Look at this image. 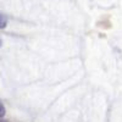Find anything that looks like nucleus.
<instances>
[{"mask_svg":"<svg viewBox=\"0 0 122 122\" xmlns=\"http://www.w3.org/2000/svg\"><path fill=\"white\" fill-rule=\"evenodd\" d=\"M7 25V20L6 17L3 15V14H0V28H5Z\"/></svg>","mask_w":122,"mask_h":122,"instance_id":"nucleus-1","label":"nucleus"},{"mask_svg":"<svg viewBox=\"0 0 122 122\" xmlns=\"http://www.w3.org/2000/svg\"><path fill=\"white\" fill-rule=\"evenodd\" d=\"M1 44H3V42H1V38H0V48H1Z\"/></svg>","mask_w":122,"mask_h":122,"instance_id":"nucleus-3","label":"nucleus"},{"mask_svg":"<svg viewBox=\"0 0 122 122\" xmlns=\"http://www.w3.org/2000/svg\"><path fill=\"white\" fill-rule=\"evenodd\" d=\"M5 115V107L3 106V104L0 103V117H3Z\"/></svg>","mask_w":122,"mask_h":122,"instance_id":"nucleus-2","label":"nucleus"}]
</instances>
